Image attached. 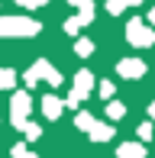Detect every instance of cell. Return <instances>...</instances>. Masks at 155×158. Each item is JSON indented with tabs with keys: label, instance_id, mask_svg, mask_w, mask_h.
Here are the masks:
<instances>
[{
	"label": "cell",
	"instance_id": "obj_1",
	"mask_svg": "<svg viewBox=\"0 0 155 158\" xmlns=\"http://www.w3.org/2000/svg\"><path fill=\"white\" fill-rule=\"evenodd\" d=\"M39 23L26 16H3L0 19V35H36Z\"/></svg>",
	"mask_w": 155,
	"mask_h": 158
},
{
	"label": "cell",
	"instance_id": "obj_2",
	"mask_svg": "<svg viewBox=\"0 0 155 158\" xmlns=\"http://www.w3.org/2000/svg\"><path fill=\"white\" fill-rule=\"evenodd\" d=\"M126 39H129V45L145 48V45L155 42V29H149L142 19H129V26H126Z\"/></svg>",
	"mask_w": 155,
	"mask_h": 158
},
{
	"label": "cell",
	"instance_id": "obj_3",
	"mask_svg": "<svg viewBox=\"0 0 155 158\" xmlns=\"http://www.w3.org/2000/svg\"><path fill=\"white\" fill-rule=\"evenodd\" d=\"M142 71H145V64L139 61V58H126V61H119V74H123V77H142Z\"/></svg>",
	"mask_w": 155,
	"mask_h": 158
},
{
	"label": "cell",
	"instance_id": "obj_4",
	"mask_svg": "<svg viewBox=\"0 0 155 158\" xmlns=\"http://www.w3.org/2000/svg\"><path fill=\"white\" fill-rule=\"evenodd\" d=\"M68 3L81 10V16H78V19H81V26H87L90 19H94V0H68Z\"/></svg>",
	"mask_w": 155,
	"mask_h": 158
},
{
	"label": "cell",
	"instance_id": "obj_5",
	"mask_svg": "<svg viewBox=\"0 0 155 158\" xmlns=\"http://www.w3.org/2000/svg\"><path fill=\"white\" fill-rule=\"evenodd\" d=\"M42 106H45L48 116H58V113H61V103H58L55 97H45V103H42Z\"/></svg>",
	"mask_w": 155,
	"mask_h": 158
},
{
	"label": "cell",
	"instance_id": "obj_6",
	"mask_svg": "<svg viewBox=\"0 0 155 158\" xmlns=\"http://www.w3.org/2000/svg\"><path fill=\"white\" fill-rule=\"evenodd\" d=\"M13 81H16V74L10 68H0V87H13Z\"/></svg>",
	"mask_w": 155,
	"mask_h": 158
},
{
	"label": "cell",
	"instance_id": "obj_7",
	"mask_svg": "<svg viewBox=\"0 0 155 158\" xmlns=\"http://www.w3.org/2000/svg\"><path fill=\"white\" fill-rule=\"evenodd\" d=\"M78 55H90V52H94V42H90V39H78Z\"/></svg>",
	"mask_w": 155,
	"mask_h": 158
},
{
	"label": "cell",
	"instance_id": "obj_8",
	"mask_svg": "<svg viewBox=\"0 0 155 158\" xmlns=\"http://www.w3.org/2000/svg\"><path fill=\"white\" fill-rule=\"evenodd\" d=\"M78 29H81V19H78V16H71V19L65 23V32H68V35H78Z\"/></svg>",
	"mask_w": 155,
	"mask_h": 158
},
{
	"label": "cell",
	"instance_id": "obj_9",
	"mask_svg": "<svg viewBox=\"0 0 155 158\" xmlns=\"http://www.w3.org/2000/svg\"><path fill=\"white\" fill-rule=\"evenodd\" d=\"M19 6H26V10H36V6H42V3H48V0H16Z\"/></svg>",
	"mask_w": 155,
	"mask_h": 158
},
{
	"label": "cell",
	"instance_id": "obj_10",
	"mask_svg": "<svg viewBox=\"0 0 155 158\" xmlns=\"http://www.w3.org/2000/svg\"><path fill=\"white\" fill-rule=\"evenodd\" d=\"M123 6H126L123 0H107V10L110 13H123Z\"/></svg>",
	"mask_w": 155,
	"mask_h": 158
},
{
	"label": "cell",
	"instance_id": "obj_11",
	"mask_svg": "<svg viewBox=\"0 0 155 158\" xmlns=\"http://www.w3.org/2000/svg\"><path fill=\"white\" fill-rule=\"evenodd\" d=\"M100 94H103V97H110V94H113V84L103 81V84H100Z\"/></svg>",
	"mask_w": 155,
	"mask_h": 158
},
{
	"label": "cell",
	"instance_id": "obj_12",
	"mask_svg": "<svg viewBox=\"0 0 155 158\" xmlns=\"http://www.w3.org/2000/svg\"><path fill=\"white\" fill-rule=\"evenodd\" d=\"M123 3H129V6H139V3H145V0H123Z\"/></svg>",
	"mask_w": 155,
	"mask_h": 158
},
{
	"label": "cell",
	"instance_id": "obj_13",
	"mask_svg": "<svg viewBox=\"0 0 155 158\" xmlns=\"http://www.w3.org/2000/svg\"><path fill=\"white\" fill-rule=\"evenodd\" d=\"M149 19H152V23H155V6H152V10H149Z\"/></svg>",
	"mask_w": 155,
	"mask_h": 158
}]
</instances>
